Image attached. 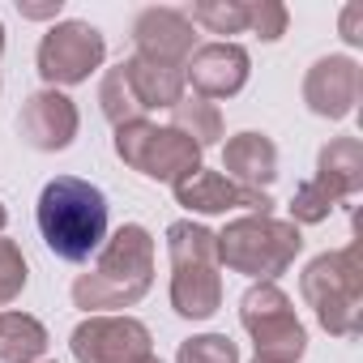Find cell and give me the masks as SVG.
I'll return each instance as SVG.
<instances>
[{
    "mask_svg": "<svg viewBox=\"0 0 363 363\" xmlns=\"http://www.w3.org/2000/svg\"><path fill=\"white\" fill-rule=\"evenodd\" d=\"M39 231L60 261H90L107 244V197L77 175H56L39 193Z\"/></svg>",
    "mask_w": 363,
    "mask_h": 363,
    "instance_id": "1",
    "label": "cell"
},
{
    "mask_svg": "<svg viewBox=\"0 0 363 363\" xmlns=\"http://www.w3.org/2000/svg\"><path fill=\"white\" fill-rule=\"evenodd\" d=\"M150 282H154V240L145 227L128 223L103 244L99 265L73 282V303L86 312L133 308L150 291Z\"/></svg>",
    "mask_w": 363,
    "mask_h": 363,
    "instance_id": "2",
    "label": "cell"
},
{
    "mask_svg": "<svg viewBox=\"0 0 363 363\" xmlns=\"http://www.w3.org/2000/svg\"><path fill=\"white\" fill-rule=\"evenodd\" d=\"M214 240H218V265L248 274L257 282H274L278 274H286L303 248L299 227L274 214H244L227 223Z\"/></svg>",
    "mask_w": 363,
    "mask_h": 363,
    "instance_id": "3",
    "label": "cell"
},
{
    "mask_svg": "<svg viewBox=\"0 0 363 363\" xmlns=\"http://www.w3.org/2000/svg\"><path fill=\"white\" fill-rule=\"evenodd\" d=\"M299 295L308 299V308H316V320L333 333V337H354L363 329V265H359V248H337V252H320L303 278H299Z\"/></svg>",
    "mask_w": 363,
    "mask_h": 363,
    "instance_id": "4",
    "label": "cell"
},
{
    "mask_svg": "<svg viewBox=\"0 0 363 363\" xmlns=\"http://www.w3.org/2000/svg\"><path fill=\"white\" fill-rule=\"evenodd\" d=\"M116 154L141 171L145 179H158V184H179L184 175H193L201 167V150L175 128H158L150 120H128L116 128Z\"/></svg>",
    "mask_w": 363,
    "mask_h": 363,
    "instance_id": "5",
    "label": "cell"
},
{
    "mask_svg": "<svg viewBox=\"0 0 363 363\" xmlns=\"http://www.w3.org/2000/svg\"><path fill=\"white\" fill-rule=\"evenodd\" d=\"M240 320L257 342V359L261 363H299L308 350V333L291 308V299L274 286V282H257L248 286V295L240 299Z\"/></svg>",
    "mask_w": 363,
    "mask_h": 363,
    "instance_id": "6",
    "label": "cell"
},
{
    "mask_svg": "<svg viewBox=\"0 0 363 363\" xmlns=\"http://www.w3.org/2000/svg\"><path fill=\"white\" fill-rule=\"evenodd\" d=\"M103 56H107V43L90 22H56L39 39V77L48 82V90L77 86L103 65Z\"/></svg>",
    "mask_w": 363,
    "mask_h": 363,
    "instance_id": "7",
    "label": "cell"
},
{
    "mask_svg": "<svg viewBox=\"0 0 363 363\" xmlns=\"http://www.w3.org/2000/svg\"><path fill=\"white\" fill-rule=\"evenodd\" d=\"M150 329L137 316H86L69 346L77 363H141L150 350Z\"/></svg>",
    "mask_w": 363,
    "mask_h": 363,
    "instance_id": "8",
    "label": "cell"
},
{
    "mask_svg": "<svg viewBox=\"0 0 363 363\" xmlns=\"http://www.w3.org/2000/svg\"><path fill=\"white\" fill-rule=\"evenodd\" d=\"M175 201L184 210H197V214H227V210L274 214L269 193L244 189V184H235V179H227L223 171H206V167H197L193 175L179 179V184H175Z\"/></svg>",
    "mask_w": 363,
    "mask_h": 363,
    "instance_id": "9",
    "label": "cell"
},
{
    "mask_svg": "<svg viewBox=\"0 0 363 363\" xmlns=\"http://www.w3.org/2000/svg\"><path fill=\"white\" fill-rule=\"evenodd\" d=\"M184 86L197 90V99H231L248 86V52L240 43H201L184 60Z\"/></svg>",
    "mask_w": 363,
    "mask_h": 363,
    "instance_id": "10",
    "label": "cell"
},
{
    "mask_svg": "<svg viewBox=\"0 0 363 363\" xmlns=\"http://www.w3.org/2000/svg\"><path fill=\"white\" fill-rule=\"evenodd\" d=\"M77 124H82V120H77V107H73V99L60 94V90H39V94H30V99L22 103V111H18V133H22V141H26L30 150H39V154H56V150L73 145Z\"/></svg>",
    "mask_w": 363,
    "mask_h": 363,
    "instance_id": "11",
    "label": "cell"
},
{
    "mask_svg": "<svg viewBox=\"0 0 363 363\" xmlns=\"http://www.w3.org/2000/svg\"><path fill=\"white\" fill-rule=\"evenodd\" d=\"M133 43H137V56L171 69H184V60L197 52L193 22L179 9H141L133 22Z\"/></svg>",
    "mask_w": 363,
    "mask_h": 363,
    "instance_id": "12",
    "label": "cell"
},
{
    "mask_svg": "<svg viewBox=\"0 0 363 363\" xmlns=\"http://www.w3.org/2000/svg\"><path fill=\"white\" fill-rule=\"evenodd\" d=\"M359 90H363V73L350 56H325L303 77V103L325 120H346L359 103Z\"/></svg>",
    "mask_w": 363,
    "mask_h": 363,
    "instance_id": "13",
    "label": "cell"
},
{
    "mask_svg": "<svg viewBox=\"0 0 363 363\" xmlns=\"http://www.w3.org/2000/svg\"><path fill=\"white\" fill-rule=\"evenodd\" d=\"M223 171H227V179H235V184L265 193V184L278 175V145L265 133H240L223 150Z\"/></svg>",
    "mask_w": 363,
    "mask_h": 363,
    "instance_id": "14",
    "label": "cell"
},
{
    "mask_svg": "<svg viewBox=\"0 0 363 363\" xmlns=\"http://www.w3.org/2000/svg\"><path fill=\"white\" fill-rule=\"evenodd\" d=\"M171 308L184 320H206L223 308V278L218 265H193L171 274Z\"/></svg>",
    "mask_w": 363,
    "mask_h": 363,
    "instance_id": "15",
    "label": "cell"
},
{
    "mask_svg": "<svg viewBox=\"0 0 363 363\" xmlns=\"http://www.w3.org/2000/svg\"><path fill=\"white\" fill-rule=\"evenodd\" d=\"M124 73H128V86L141 103V111L150 107H175L184 99V69H171V65H154L145 56H128L120 60Z\"/></svg>",
    "mask_w": 363,
    "mask_h": 363,
    "instance_id": "16",
    "label": "cell"
},
{
    "mask_svg": "<svg viewBox=\"0 0 363 363\" xmlns=\"http://www.w3.org/2000/svg\"><path fill=\"white\" fill-rule=\"evenodd\" d=\"M316 179L342 201L363 189V141L359 137H333L316 158Z\"/></svg>",
    "mask_w": 363,
    "mask_h": 363,
    "instance_id": "17",
    "label": "cell"
},
{
    "mask_svg": "<svg viewBox=\"0 0 363 363\" xmlns=\"http://www.w3.org/2000/svg\"><path fill=\"white\" fill-rule=\"evenodd\" d=\"M48 329L26 312H0V363H39Z\"/></svg>",
    "mask_w": 363,
    "mask_h": 363,
    "instance_id": "18",
    "label": "cell"
},
{
    "mask_svg": "<svg viewBox=\"0 0 363 363\" xmlns=\"http://www.w3.org/2000/svg\"><path fill=\"white\" fill-rule=\"evenodd\" d=\"M167 257H171V269L218 265V240H214V231H206L197 223H171L167 227Z\"/></svg>",
    "mask_w": 363,
    "mask_h": 363,
    "instance_id": "19",
    "label": "cell"
},
{
    "mask_svg": "<svg viewBox=\"0 0 363 363\" xmlns=\"http://www.w3.org/2000/svg\"><path fill=\"white\" fill-rule=\"evenodd\" d=\"M171 128L184 133L197 150H206V145H218L223 137V111L206 99H179L171 107Z\"/></svg>",
    "mask_w": 363,
    "mask_h": 363,
    "instance_id": "20",
    "label": "cell"
},
{
    "mask_svg": "<svg viewBox=\"0 0 363 363\" xmlns=\"http://www.w3.org/2000/svg\"><path fill=\"white\" fill-rule=\"evenodd\" d=\"M99 107H103V116H107L116 128L128 124V120H141V116H145L141 103H137V94H133V86H128L124 65L107 69V77H103V86H99Z\"/></svg>",
    "mask_w": 363,
    "mask_h": 363,
    "instance_id": "21",
    "label": "cell"
},
{
    "mask_svg": "<svg viewBox=\"0 0 363 363\" xmlns=\"http://www.w3.org/2000/svg\"><path fill=\"white\" fill-rule=\"evenodd\" d=\"M193 26H206L210 35H240L248 30V0H201L193 5Z\"/></svg>",
    "mask_w": 363,
    "mask_h": 363,
    "instance_id": "22",
    "label": "cell"
},
{
    "mask_svg": "<svg viewBox=\"0 0 363 363\" xmlns=\"http://www.w3.org/2000/svg\"><path fill=\"white\" fill-rule=\"evenodd\" d=\"M333 206H337V197L320 184V179H308V184H299V189H295V197H291V223H295V227L325 223Z\"/></svg>",
    "mask_w": 363,
    "mask_h": 363,
    "instance_id": "23",
    "label": "cell"
},
{
    "mask_svg": "<svg viewBox=\"0 0 363 363\" xmlns=\"http://www.w3.org/2000/svg\"><path fill=\"white\" fill-rule=\"evenodd\" d=\"M175 363H240V350L227 333H201V337L179 342Z\"/></svg>",
    "mask_w": 363,
    "mask_h": 363,
    "instance_id": "24",
    "label": "cell"
},
{
    "mask_svg": "<svg viewBox=\"0 0 363 363\" xmlns=\"http://www.w3.org/2000/svg\"><path fill=\"white\" fill-rule=\"evenodd\" d=\"M26 278H30V269H26L22 248H18L13 240H0V308L13 303V299L22 295Z\"/></svg>",
    "mask_w": 363,
    "mask_h": 363,
    "instance_id": "25",
    "label": "cell"
},
{
    "mask_svg": "<svg viewBox=\"0 0 363 363\" xmlns=\"http://www.w3.org/2000/svg\"><path fill=\"white\" fill-rule=\"evenodd\" d=\"M248 30H257L265 43L282 39L286 35V5H278V0H252L248 5Z\"/></svg>",
    "mask_w": 363,
    "mask_h": 363,
    "instance_id": "26",
    "label": "cell"
},
{
    "mask_svg": "<svg viewBox=\"0 0 363 363\" xmlns=\"http://www.w3.org/2000/svg\"><path fill=\"white\" fill-rule=\"evenodd\" d=\"M65 0H48V5H26V0H18V13L30 18V22H43V18H56Z\"/></svg>",
    "mask_w": 363,
    "mask_h": 363,
    "instance_id": "27",
    "label": "cell"
},
{
    "mask_svg": "<svg viewBox=\"0 0 363 363\" xmlns=\"http://www.w3.org/2000/svg\"><path fill=\"white\" fill-rule=\"evenodd\" d=\"M359 5H346V13H342V39L346 43H363V26H359Z\"/></svg>",
    "mask_w": 363,
    "mask_h": 363,
    "instance_id": "28",
    "label": "cell"
},
{
    "mask_svg": "<svg viewBox=\"0 0 363 363\" xmlns=\"http://www.w3.org/2000/svg\"><path fill=\"white\" fill-rule=\"evenodd\" d=\"M5 223H9V214H5V206H0V231H5Z\"/></svg>",
    "mask_w": 363,
    "mask_h": 363,
    "instance_id": "29",
    "label": "cell"
},
{
    "mask_svg": "<svg viewBox=\"0 0 363 363\" xmlns=\"http://www.w3.org/2000/svg\"><path fill=\"white\" fill-rule=\"evenodd\" d=\"M141 363H162V359H154V354H145V359H141Z\"/></svg>",
    "mask_w": 363,
    "mask_h": 363,
    "instance_id": "30",
    "label": "cell"
},
{
    "mask_svg": "<svg viewBox=\"0 0 363 363\" xmlns=\"http://www.w3.org/2000/svg\"><path fill=\"white\" fill-rule=\"evenodd\" d=\"M0 52H5V26H0Z\"/></svg>",
    "mask_w": 363,
    "mask_h": 363,
    "instance_id": "31",
    "label": "cell"
},
{
    "mask_svg": "<svg viewBox=\"0 0 363 363\" xmlns=\"http://www.w3.org/2000/svg\"><path fill=\"white\" fill-rule=\"evenodd\" d=\"M252 363H261V359H252Z\"/></svg>",
    "mask_w": 363,
    "mask_h": 363,
    "instance_id": "32",
    "label": "cell"
},
{
    "mask_svg": "<svg viewBox=\"0 0 363 363\" xmlns=\"http://www.w3.org/2000/svg\"><path fill=\"white\" fill-rule=\"evenodd\" d=\"M39 363H43V359H39Z\"/></svg>",
    "mask_w": 363,
    "mask_h": 363,
    "instance_id": "33",
    "label": "cell"
}]
</instances>
